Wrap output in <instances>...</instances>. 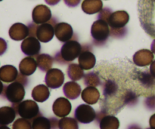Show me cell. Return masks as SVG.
<instances>
[{"label": "cell", "instance_id": "6da1fadb", "mask_svg": "<svg viewBox=\"0 0 155 129\" xmlns=\"http://www.w3.org/2000/svg\"><path fill=\"white\" fill-rule=\"evenodd\" d=\"M24 89L19 82H14L5 88V95L10 102L18 103L24 96Z\"/></svg>", "mask_w": 155, "mask_h": 129}, {"label": "cell", "instance_id": "7a4b0ae2", "mask_svg": "<svg viewBox=\"0 0 155 129\" xmlns=\"http://www.w3.org/2000/svg\"><path fill=\"white\" fill-rule=\"evenodd\" d=\"M16 113L12 107H3L0 108V125H5L12 123L15 119Z\"/></svg>", "mask_w": 155, "mask_h": 129}, {"label": "cell", "instance_id": "3957f363", "mask_svg": "<svg viewBox=\"0 0 155 129\" xmlns=\"http://www.w3.org/2000/svg\"><path fill=\"white\" fill-rule=\"evenodd\" d=\"M17 75V70L12 66H4L0 68V79L5 82H9L15 79V76Z\"/></svg>", "mask_w": 155, "mask_h": 129}, {"label": "cell", "instance_id": "277c9868", "mask_svg": "<svg viewBox=\"0 0 155 129\" xmlns=\"http://www.w3.org/2000/svg\"><path fill=\"white\" fill-rule=\"evenodd\" d=\"M6 48H7L6 42L4 39L0 38V55H2V54H4V53L5 52Z\"/></svg>", "mask_w": 155, "mask_h": 129}, {"label": "cell", "instance_id": "5b68a950", "mask_svg": "<svg viewBox=\"0 0 155 129\" xmlns=\"http://www.w3.org/2000/svg\"><path fill=\"white\" fill-rule=\"evenodd\" d=\"M3 87H4V85H2V82L0 81V95H1V93H2V92Z\"/></svg>", "mask_w": 155, "mask_h": 129}, {"label": "cell", "instance_id": "8992f818", "mask_svg": "<svg viewBox=\"0 0 155 129\" xmlns=\"http://www.w3.org/2000/svg\"><path fill=\"white\" fill-rule=\"evenodd\" d=\"M0 129H9V128H7V127L2 126V127H0Z\"/></svg>", "mask_w": 155, "mask_h": 129}, {"label": "cell", "instance_id": "52a82bcc", "mask_svg": "<svg viewBox=\"0 0 155 129\" xmlns=\"http://www.w3.org/2000/svg\"><path fill=\"white\" fill-rule=\"evenodd\" d=\"M0 1H2V0H0Z\"/></svg>", "mask_w": 155, "mask_h": 129}]
</instances>
